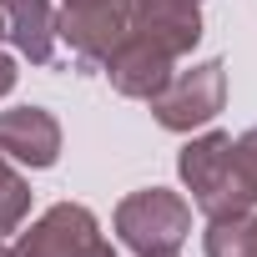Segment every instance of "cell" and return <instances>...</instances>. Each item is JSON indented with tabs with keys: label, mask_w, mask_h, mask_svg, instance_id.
<instances>
[{
	"label": "cell",
	"mask_w": 257,
	"mask_h": 257,
	"mask_svg": "<svg viewBox=\"0 0 257 257\" xmlns=\"http://www.w3.org/2000/svg\"><path fill=\"white\" fill-rule=\"evenodd\" d=\"M202 252L207 257H257V212L212 222L202 237Z\"/></svg>",
	"instance_id": "obj_10"
},
{
	"label": "cell",
	"mask_w": 257,
	"mask_h": 257,
	"mask_svg": "<svg viewBox=\"0 0 257 257\" xmlns=\"http://www.w3.org/2000/svg\"><path fill=\"white\" fill-rule=\"evenodd\" d=\"M16 81H21V66H16L6 51H0V96H11V91H16Z\"/></svg>",
	"instance_id": "obj_13"
},
{
	"label": "cell",
	"mask_w": 257,
	"mask_h": 257,
	"mask_svg": "<svg viewBox=\"0 0 257 257\" xmlns=\"http://www.w3.org/2000/svg\"><path fill=\"white\" fill-rule=\"evenodd\" d=\"M0 257H16V252H11V247H6V242H0Z\"/></svg>",
	"instance_id": "obj_15"
},
{
	"label": "cell",
	"mask_w": 257,
	"mask_h": 257,
	"mask_svg": "<svg viewBox=\"0 0 257 257\" xmlns=\"http://www.w3.org/2000/svg\"><path fill=\"white\" fill-rule=\"evenodd\" d=\"M177 172H182V187L192 192V207L207 222L242 217V212L257 207V197L242 182V167L232 157V132H202V137H192L182 147V157H177Z\"/></svg>",
	"instance_id": "obj_1"
},
{
	"label": "cell",
	"mask_w": 257,
	"mask_h": 257,
	"mask_svg": "<svg viewBox=\"0 0 257 257\" xmlns=\"http://www.w3.org/2000/svg\"><path fill=\"white\" fill-rule=\"evenodd\" d=\"M0 152L21 167H56L61 157V121L46 106H16V111H0Z\"/></svg>",
	"instance_id": "obj_6"
},
{
	"label": "cell",
	"mask_w": 257,
	"mask_h": 257,
	"mask_svg": "<svg viewBox=\"0 0 257 257\" xmlns=\"http://www.w3.org/2000/svg\"><path fill=\"white\" fill-rule=\"evenodd\" d=\"M126 31H132V0H76L56 16V41L81 66H106Z\"/></svg>",
	"instance_id": "obj_4"
},
{
	"label": "cell",
	"mask_w": 257,
	"mask_h": 257,
	"mask_svg": "<svg viewBox=\"0 0 257 257\" xmlns=\"http://www.w3.org/2000/svg\"><path fill=\"white\" fill-rule=\"evenodd\" d=\"M162 257H177V252H162Z\"/></svg>",
	"instance_id": "obj_17"
},
{
	"label": "cell",
	"mask_w": 257,
	"mask_h": 257,
	"mask_svg": "<svg viewBox=\"0 0 257 257\" xmlns=\"http://www.w3.org/2000/svg\"><path fill=\"white\" fill-rule=\"evenodd\" d=\"M96 242H101L96 212L81 202H56L51 212H41L31 222V232H21V242L11 252L16 257H91Z\"/></svg>",
	"instance_id": "obj_5"
},
{
	"label": "cell",
	"mask_w": 257,
	"mask_h": 257,
	"mask_svg": "<svg viewBox=\"0 0 257 257\" xmlns=\"http://www.w3.org/2000/svg\"><path fill=\"white\" fill-rule=\"evenodd\" d=\"M101 71L111 76V91H116V96L152 101V96L172 81V56H167V51H157L152 41H142V36L126 31V41L106 56V66H101Z\"/></svg>",
	"instance_id": "obj_8"
},
{
	"label": "cell",
	"mask_w": 257,
	"mask_h": 257,
	"mask_svg": "<svg viewBox=\"0 0 257 257\" xmlns=\"http://www.w3.org/2000/svg\"><path fill=\"white\" fill-rule=\"evenodd\" d=\"M192 6H197V0H192Z\"/></svg>",
	"instance_id": "obj_19"
},
{
	"label": "cell",
	"mask_w": 257,
	"mask_h": 257,
	"mask_svg": "<svg viewBox=\"0 0 257 257\" xmlns=\"http://www.w3.org/2000/svg\"><path fill=\"white\" fill-rule=\"evenodd\" d=\"M66 6H76V0H66Z\"/></svg>",
	"instance_id": "obj_18"
},
{
	"label": "cell",
	"mask_w": 257,
	"mask_h": 257,
	"mask_svg": "<svg viewBox=\"0 0 257 257\" xmlns=\"http://www.w3.org/2000/svg\"><path fill=\"white\" fill-rule=\"evenodd\" d=\"M26 217H31V182L11 167L6 152H0V237L16 232Z\"/></svg>",
	"instance_id": "obj_11"
},
{
	"label": "cell",
	"mask_w": 257,
	"mask_h": 257,
	"mask_svg": "<svg viewBox=\"0 0 257 257\" xmlns=\"http://www.w3.org/2000/svg\"><path fill=\"white\" fill-rule=\"evenodd\" d=\"M0 16H6V36L16 41V51L31 66L56 61V11H51V0H0Z\"/></svg>",
	"instance_id": "obj_9"
},
{
	"label": "cell",
	"mask_w": 257,
	"mask_h": 257,
	"mask_svg": "<svg viewBox=\"0 0 257 257\" xmlns=\"http://www.w3.org/2000/svg\"><path fill=\"white\" fill-rule=\"evenodd\" d=\"M227 106V66L197 61L192 71H172V81L152 96V116L167 132H197Z\"/></svg>",
	"instance_id": "obj_3"
},
{
	"label": "cell",
	"mask_w": 257,
	"mask_h": 257,
	"mask_svg": "<svg viewBox=\"0 0 257 257\" xmlns=\"http://www.w3.org/2000/svg\"><path fill=\"white\" fill-rule=\"evenodd\" d=\"M232 157H237V167H242V182H247L252 197H257V126L242 132V137H232Z\"/></svg>",
	"instance_id": "obj_12"
},
{
	"label": "cell",
	"mask_w": 257,
	"mask_h": 257,
	"mask_svg": "<svg viewBox=\"0 0 257 257\" xmlns=\"http://www.w3.org/2000/svg\"><path fill=\"white\" fill-rule=\"evenodd\" d=\"M0 36H6V16H0Z\"/></svg>",
	"instance_id": "obj_16"
},
{
	"label": "cell",
	"mask_w": 257,
	"mask_h": 257,
	"mask_svg": "<svg viewBox=\"0 0 257 257\" xmlns=\"http://www.w3.org/2000/svg\"><path fill=\"white\" fill-rule=\"evenodd\" d=\"M111 227H116L121 247H132L137 257H162L192 237V202L167 187H147V192L121 197Z\"/></svg>",
	"instance_id": "obj_2"
},
{
	"label": "cell",
	"mask_w": 257,
	"mask_h": 257,
	"mask_svg": "<svg viewBox=\"0 0 257 257\" xmlns=\"http://www.w3.org/2000/svg\"><path fill=\"white\" fill-rule=\"evenodd\" d=\"M91 257H116V247H111V242H106V237H101V242H96V252H91Z\"/></svg>",
	"instance_id": "obj_14"
},
{
	"label": "cell",
	"mask_w": 257,
	"mask_h": 257,
	"mask_svg": "<svg viewBox=\"0 0 257 257\" xmlns=\"http://www.w3.org/2000/svg\"><path fill=\"white\" fill-rule=\"evenodd\" d=\"M132 36L152 41L177 61L202 41V11L192 0H132Z\"/></svg>",
	"instance_id": "obj_7"
}]
</instances>
